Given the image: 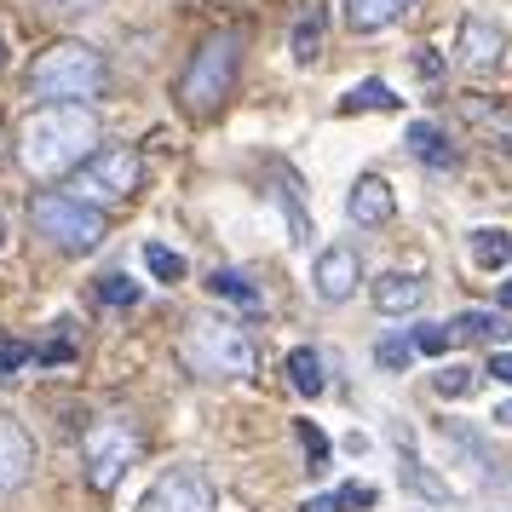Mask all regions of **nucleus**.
Returning <instances> with one entry per match:
<instances>
[{
	"mask_svg": "<svg viewBox=\"0 0 512 512\" xmlns=\"http://www.w3.org/2000/svg\"><path fill=\"white\" fill-rule=\"evenodd\" d=\"M104 139L93 104H41L18 127V162L29 179H64L87 162Z\"/></svg>",
	"mask_w": 512,
	"mask_h": 512,
	"instance_id": "f257e3e1",
	"label": "nucleus"
},
{
	"mask_svg": "<svg viewBox=\"0 0 512 512\" xmlns=\"http://www.w3.org/2000/svg\"><path fill=\"white\" fill-rule=\"evenodd\" d=\"M110 93V58L87 41H52L29 64V98L41 104H93Z\"/></svg>",
	"mask_w": 512,
	"mask_h": 512,
	"instance_id": "f03ea898",
	"label": "nucleus"
},
{
	"mask_svg": "<svg viewBox=\"0 0 512 512\" xmlns=\"http://www.w3.org/2000/svg\"><path fill=\"white\" fill-rule=\"evenodd\" d=\"M236 75H242V29H219L190 52L185 75H179V110L190 121H213L236 93Z\"/></svg>",
	"mask_w": 512,
	"mask_h": 512,
	"instance_id": "7ed1b4c3",
	"label": "nucleus"
},
{
	"mask_svg": "<svg viewBox=\"0 0 512 512\" xmlns=\"http://www.w3.org/2000/svg\"><path fill=\"white\" fill-rule=\"evenodd\" d=\"M179 351H185L190 374H202V380H242V374H254V363H259L254 340L236 323H225V317H190L185 346Z\"/></svg>",
	"mask_w": 512,
	"mask_h": 512,
	"instance_id": "20e7f679",
	"label": "nucleus"
},
{
	"mask_svg": "<svg viewBox=\"0 0 512 512\" xmlns=\"http://www.w3.org/2000/svg\"><path fill=\"white\" fill-rule=\"evenodd\" d=\"M29 225L35 236H47L58 254H93L98 242L110 236V219L104 208H87V202H75L70 190H41L35 202H29Z\"/></svg>",
	"mask_w": 512,
	"mask_h": 512,
	"instance_id": "39448f33",
	"label": "nucleus"
},
{
	"mask_svg": "<svg viewBox=\"0 0 512 512\" xmlns=\"http://www.w3.org/2000/svg\"><path fill=\"white\" fill-rule=\"evenodd\" d=\"M144 185V156L127 144H98L87 162L70 173V196L87 208H110V202H133Z\"/></svg>",
	"mask_w": 512,
	"mask_h": 512,
	"instance_id": "423d86ee",
	"label": "nucleus"
},
{
	"mask_svg": "<svg viewBox=\"0 0 512 512\" xmlns=\"http://www.w3.org/2000/svg\"><path fill=\"white\" fill-rule=\"evenodd\" d=\"M139 426L127 415H104L93 420L87 432H81V466H87V484L93 489H116L121 478H127V466L139 461Z\"/></svg>",
	"mask_w": 512,
	"mask_h": 512,
	"instance_id": "0eeeda50",
	"label": "nucleus"
},
{
	"mask_svg": "<svg viewBox=\"0 0 512 512\" xmlns=\"http://www.w3.org/2000/svg\"><path fill=\"white\" fill-rule=\"evenodd\" d=\"M139 512H219V495H213L208 472H196V466H173V472H162L156 484L144 489Z\"/></svg>",
	"mask_w": 512,
	"mask_h": 512,
	"instance_id": "6e6552de",
	"label": "nucleus"
},
{
	"mask_svg": "<svg viewBox=\"0 0 512 512\" xmlns=\"http://www.w3.org/2000/svg\"><path fill=\"white\" fill-rule=\"evenodd\" d=\"M357 282H363V259H357V248H346V242L323 248L317 265H311V288H317L323 305H346L351 294H357Z\"/></svg>",
	"mask_w": 512,
	"mask_h": 512,
	"instance_id": "1a4fd4ad",
	"label": "nucleus"
},
{
	"mask_svg": "<svg viewBox=\"0 0 512 512\" xmlns=\"http://www.w3.org/2000/svg\"><path fill=\"white\" fill-rule=\"evenodd\" d=\"M455 58H461L466 70H501V58H507V29L495 24V18H478V12H466L461 18V41H455Z\"/></svg>",
	"mask_w": 512,
	"mask_h": 512,
	"instance_id": "9d476101",
	"label": "nucleus"
},
{
	"mask_svg": "<svg viewBox=\"0 0 512 512\" xmlns=\"http://www.w3.org/2000/svg\"><path fill=\"white\" fill-rule=\"evenodd\" d=\"M29 472H35V438L12 415H0V495L24 489Z\"/></svg>",
	"mask_w": 512,
	"mask_h": 512,
	"instance_id": "9b49d317",
	"label": "nucleus"
},
{
	"mask_svg": "<svg viewBox=\"0 0 512 512\" xmlns=\"http://www.w3.org/2000/svg\"><path fill=\"white\" fill-rule=\"evenodd\" d=\"M392 213H397V196H392V185H386L380 173H363V179L351 185V196H346L351 225H386Z\"/></svg>",
	"mask_w": 512,
	"mask_h": 512,
	"instance_id": "f8f14e48",
	"label": "nucleus"
},
{
	"mask_svg": "<svg viewBox=\"0 0 512 512\" xmlns=\"http://www.w3.org/2000/svg\"><path fill=\"white\" fill-rule=\"evenodd\" d=\"M403 144H409V156L426 167H461V156H455V144H449V133H443L438 121H409L403 127Z\"/></svg>",
	"mask_w": 512,
	"mask_h": 512,
	"instance_id": "ddd939ff",
	"label": "nucleus"
},
{
	"mask_svg": "<svg viewBox=\"0 0 512 512\" xmlns=\"http://www.w3.org/2000/svg\"><path fill=\"white\" fill-rule=\"evenodd\" d=\"M374 305L386 311V317H409L426 305V282L409 277V271H386V277L374 282Z\"/></svg>",
	"mask_w": 512,
	"mask_h": 512,
	"instance_id": "4468645a",
	"label": "nucleus"
},
{
	"mask_svg": "<svg viewBox=\"0 0 512 512\" xmlns=\"http://www.w3.org/2000/svg\"><path fill=\"white\" fill-rule=\"evenodd\" d=\"M397 449H403V489L420 495V501H432V507H449V484H443L438 472L409 449V432H403V426H397Z\"/></svg>",
	"mask_w": 512,
	"mask_h": 512,
	"instance_id": "2eb2a0df",
	"label": "nucleus"
},
{
	"mask_svg": "<svg viewBox=\"0 0 512 512\" xmlns=\"http://www.w3.org/2000/svg\"><path fill=\"white\" fill-rule=\"evenodd\" d=\"M409 6H415V0H346V24L357 29V35H374V29L397 24Z\"/></svg>",
	"mask_w": 512,
	"mask_h": 512,
	"instance_id": "dca6fc26",
	"label": "nucleus"
},
{
	"mask_svg": "<svg viewBox=\"0 0 512 512\" xmlns=\"http://www.w3.org/2000/svg\"><path fill=\"white\" fill-rule=\"evenodd\" d=\"M466 254H472V265H484V271L512 265V236L495 231V225H478V231H466Z\"/></svg>",
	"mask_w": 512,
	"mask_h": 512,
	"instance_id": "f3484780",
	"label": "nucleus"
},
{
	"mask_svg": "<svg viewBox=\"0 0 512 512\" xmlns=\"http://www.w3.org/2000/svg\"><path fill=\"white\" fill-rule=\"evenodd\" d=\"M288 386L300 397H323V357L311 346H294L288 351Z\"/></svg>",
	"mask_w": 512,
	"mask_h": 512,
	"instance_id": "a211bd4d",
	"label": "nucleus"
},
{
	"mask_svg": "<svg viewBox=\"0 0 512 512\" xmlns=\"http://www.w3.org/2000/svg\"><path fill=\"white\" fill-rule=\"evenodd\" d=\"M449 334H455V340H495V346H501L512 328H507V317H495V311H461V317L449 323Z\"/></svg>",
	"mask_w": 512,
	"mask_h": 512,
	"instance_id": "6ab92c4d",
	"label": "nucleus"
},
{
	"mask_svg": "<svg viewBox=\"0 0 512 512\" xmlns=\"http://www.w3.org/2000/svg\"><path fill=\"white\" fill-rule=\"evenodd\" d=\"M466 110V121H472V127H484V133H501V150H512V110H489V98H466L461 104Z\"/></svg>",
	"mask_w": 512,
	"mask_h": 512,
	"instance_id": "aec40b11",
	"label": "nucleus"
},
{
	"mask_svg": "<svg viewBox=\"0 0 512 512\" xmlns=\"http://www.w3.org/2000/svg\"><path fill=\"white\" fill-rule=\"evenodd\" d=\"M340 110H346V116H357V110H397V98H392L386 81H357V87L340 98Z\"/></svg>",
	"mask_w": 512,
	"mask_h": 512,
	"instance_id": "412c9836",
	"label": "nucleus"
},
{
	"mask_svg": "<svg viewBox=\"0 0 512 512\" xmlns=\"http://www.w3.org/2000/svg\"><path fill=\"white\" fill-rule=\"evenodd\" d=\"M208 294H219V300H236V305H259V288L242 271H213L208 277Z\"/></svg>",
	"mask_w": 512,
	"mask_h": 512,
	"instance_id": "4be33fe9",
	"label": "nucleus"
},
{
	"mask_svg": "<svg viewBox=\"0 0 512 512\" xmlns=\"http://www.w3.org/2000/svg\"><path fill=\"white\" fill-rule=\"evenodd\" d=\"M144 265H150V277L156 282H179L185 277V259L173 254L167 242H144Z\"/></svg>",
	"mask_w": 512,
	"mask_h": 512,
	"instance_id": "5701e85b",
	"label": "nucleus"
},
{
	"mask_svg": "<svg viewBox=\"0 0 512 512\" xmlns=\"http://www.w3.org/2000/svg\"><path fill=\"white\" fill-rule=\"evenodd\" d=\"M282 213H288V236H294V248H305L311 242V219H305L300 196H294V179L282 173Z\"/></svg>",
	"mask_w": 512,
	"mask_h": 512,
	"instance_id": "b1692460",
	"label": "nucleus"
},
{
	"mask_svg": "<svg viewBox=\"0 0 512 512\" xmlns=\"http://www.w3.org/2000/svg\"><path fill=\"white\" fill-rule=\"evenodd\" d=\"M98 300L104 305H139L144 288L133 277H121V271H110V277H98Z\"/></svg>",
	"mask_w": 512,
	"mask_h": 512,
	"instance_id": "393cba45",
	"label": "nucleus"
},
{
	"mask_svg": "<svg viewBox=\"0 0 512 512\" xmlns=\"http://www.w3.org/2000/svg\"><path fill=\"white\" fill-rule=\"evenodd\" d=\"M449 340H455V334H449V323H420L415 334H409V346L426 351V357H443V351H449Z\"/></svg>",
	"mask_w": 512,
	"mask_h": 512,
	"instance_id": "a878e982",
	"label": "nucleus"
},
{
	"mask_svg": "<svg viewBox=\"0 0 512 512\" xmlns=\"http://www.w3.org/2000/svg\"><path fill=\"white\" fill-rule=\"evenodd\" d=\"M24 363H35V346H24V340H0V386L18 380Z\"/></svg>",
	"mask_w": 512,
	"mask_h": 512,
	"instance_id": "bb28decb",
	"label": "nucleus"
},
{
	"mask_svg": "<svg viewBox=\"0 0 512 512\" xmlns=\"http://www.w3.org/2000/svg\"><path fill=\"white\" fill-rule=\"evenodd\" d=\"M432 386H438V397H466L472 386H478V380H472V369H461V363H443Z\"/></svg>",
	"mask_w": 512,
	"mask_h": 512,
	"instance_id": "cd10ccee",
	"label": "nucleus"
},
{
	"mask_svg": "<svg viewBox=\"0 0 512 512\" xmlns=\"http://www.w3.org/2000/svg\"><path fill=\"white\" fill-rule=\"evenodd\" d=\"M317 47H323V24H317V18H305V24L294 29V58H300V64H311V58H317Z\"/></svg>",
	"mask_w": 512,
	"mask_h": 512,
	"instance_id": "c85d7f7f",
	"label": "nucleus"
},
{
	"mask_svg": "<svg viewBox=\"0 0 512 512\" xmlns=\"http://www.w3.org/2000/svg\"><path fill=\"white\" fill-rule=\"evenodd\" d=\"M374 357H380V369H409V357H415V346H409V340H380V346H374Z\"/></svg>",
	"mask_w": 512,
	"mask_h": 512,
	"instance_id": "c756f323",
	"label": "nucleus"
},
{
	"mask_svg": "<svg viewBox=\"0 0 512 512\" xmlns=\"http://www.w3.org/2000/svg\"><path fill=\"white\" fill-rule=\"evenodd\" d=\"M300 443H305V455H311V472H317V466H328V438H323V426L300 420Z\"/></svg>",
	"mask_w": 512,
	"mask_h": 512,
	"instance_id": "7c9ffc66",
	"label": "nucleus"
},
{
	"mask_svg": "<svg viewBox=\"0 0 512 512\" xmlns=\"http://www.w3.org/2000/svg\"><path fill=\"white\" fill-rule=\"evenodd\" d=\"M110 0H47L52 18H87V12H104Z\"/></svg>",
	"mask_w": 512,
	"mask_h": 512,
	"instance_id": "2f4dec72",
	"label": "nucleus"
},
{
	"mask_svg": "<svg viewBox=\"0 0 512 512\" xmlns=\"http://www.w3.org/2000/svg\"><path fill=\"white\" fill-rule=\"evenodd\" d=\"M334 495H340L346 507H374V489L369 484H346V489H334Z\"/></svg>",
	"mask_w": 512,
	"mask_h": 512,
	"instance_id": "473e14b6",
	"label": "nucleus"
},
{
	"mask_svg": "<svg viewBox=\"0 0 512 512\" xmlns=\"http://www.w3.org/2000/svg\"><path fill=\"white\" fill-rule=\"evenodd\" d=\"M484 374H495L501 386H512V351H489V369Z\"/></svg>",
	"mask_w": 512,
	"mask_h": 512,
	"instance_id": "72a5a7b5",
	"label": "nucleus"
},
{
	"mask_svg": "<svg viewBox=\"0 0 512 512\" xmlns=\"http://www.w3.org/2000/svg\"><path fill=\"white\" fill-rule=\"evenodd\" d=\"M300 512H346V501H340V495H311Z\"/></svg>",
	"mask_w": 512,
	"mask_h": 512,
	"instance_id": "f704fd0d",
	"label": "nucleus"
},
{
	"mask_svg": "<svg viewBox=\"0 0 512 512\" xmlns=\"http://www.w3.org/2000/svg\"><path fill=\"white\" fill-rule=\"evenodd\" d=\"M495 426H512V403H501V409H495Z\"/></svg>",
	"mask_w": 512,
	"mask_h": 512,
	"instance_id": "c9c22d12",
	"label": "nucleus"
},
{
	"mask_svg": "<svg viewBox=\"0 0 512 512\" xmlns=\"http://www.w3.org/2000/svg\"><path fill=\"white\" fill-rule=\"evenodd\" d=\"M501 305H507V311H512V277L501 282Z\"/></svg>",
	"mask_w": 512,
	"mask_h": 512,
	"instance_id": "e433bc0d",
	"label": "nucleus"
},
{
	"mask_svg": "<svg viewBox=\"0 0 512 512\" xmlns=\"http://www.w3.org/2000/svg\"><path fill=\"white\" fill-rule=\"evenodd\" d=\"M0 70H6V41H0Z\"/></svg>",
	"mask_w": 512,
	"mask_h": 512,
	"instance_id": "4c0bfd02",
	"label": "nucleus"
},
{
	"mask_svg": "<svg viewBox=\"0 0 512 512\" xmlns=\"http://www.w3.org/2000/svg\"><path fill=\"white\" fill-rule=\"evenodd\" d=\"M0 236H6V213H0Z\"/></svg>",
	"mask_w": 512,
	"mask_h": 512,
	"instance_id": "58836bf2",
	"label": "nucleus"
}]
</instances>
